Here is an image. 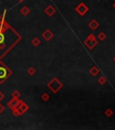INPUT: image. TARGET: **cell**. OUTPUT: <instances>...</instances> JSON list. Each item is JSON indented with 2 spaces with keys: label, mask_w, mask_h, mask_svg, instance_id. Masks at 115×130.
<instances>
[{
  "label": "cell",
  "mask_w": 115,
  "mask_h": 130,
  "mask_svg": "<svg viewBox=\"0 0 115 130\" xmlns=\"http://www.w3.org/2000/svg\"><path fill=\"white\" fill-rule=\"evenodd\" d=\"M12 71L3 62L0 61V84L3 83L12 75Z\"/></svg>",
  "instance_id": "cell-2"
},
{
  "label": "cell",
  "mask_w": 115,
  "mask_h": 130,
  "mask_svg": "<svg viewBox=\"0 0 115 130\" xmlns=\"http://www.w3.org/2000/svg\"><path fill=\"white\" fill-rule=\"evenodd\" d=\"M90 72H91V74L92 75H96L98 73V70H96V68H92L91 70H90Z\"/></svg>",
  "instance_id": "cell-17"
},
{
  "label": "cell",
  "mask_w": 115,
  "mask_h": 130,
  "mask_svg": "<svg viewBox=\"0 0 115 130\" xmlns=\"http://www.w3.org/2000/svg\"><path fill=\"white\" fill-rule=\"evenodd\" d=\"M41 99H42L43 101H49V99H50V95L49 94V93H47V92H44V93L42 95Z\"/></svg>",
  "instance_id": "cell-13"
},
{
  "label": "cell",
  "mask_w": 115,
  "mask_h": 130,
  "mask_svg": "<svg viewBox=\"0 0 115 130\" xmlns=\"http://www.w3.org/2000/svg\"><path fill=\"white\" fill-rule=\"evenodd\" d=\"M5 14H6V9H5L3 15H1L0 16V32H3V33H5L8 29L12 28L7 21L5 20Z\"/></svg>",
  "instance_id": "cell-4"
},
{
  "label": "cell",
  "mask_w": 115,
  "mask_h": 130,
  "mask_svg": "<svg viewBox=\"0 0 115 130\" xmlns=\"http://www.w3.org/2000/svg\"><path fill=\"white\" fill-rule=\"evenodd\" d=\"M17 1H19V2H23V1H24V0H17Z\"/></svg>",
  "instance_id": "cell-20"
},
{
  "label": "cell",
  "mask_w": 115,
  "mask_h": 130,
  "mask_svg": "<svg viewBox=\"0 0 115 130\" xmlns=\"http://www.w3.org/2000/svg\"><path fill=\"white\" fill-rule=\"evenodd\" d=\"M89 26H90V28H92V29H94H94L98 26V23H97L96 21H94H94H92V22L89 24Z\"/></svg>",
  "instance_id": "cell-15"
},
{
  "label": "cell",
  "mask_w": 115,
  "mask_h": 130,
  "mask_svg": "<svg viewBox=\"0 0 115 130\" xmlns=\"http://www.w3.org/2000/svg\"><path fill=\"white\" fill-rule=\"evenodd\" d=\"M20 13H21V15L23 16H29V14L31 13V10H30V8L26 6H23V7L20 9Z\"/></svg>",
  "instance_id": "cell-11"
},
{
  "label": "cell",
  "mask_w": 115,
  "mask_h": 130,
  "mask_svg": "<svg viewBox=\"0 0 115 130\" xmlns=\"http://www.w3.org/2000/svg\"><path fill=\"white\" fill-rule=\"evenodd\" d=\"M5 47H6V44H5V33L0 32V50H4Z\"/></svg>",
  "instance_id": "cell-10"
},
{
  "label": "cell",
  "mask_w": 115,
  "mask_h": 130,
  "mask_svg": "<svg viewBox=\"0 0 115 130\" xmlns=\"http://www.w3.org/2000/svg\"><path fill=\"white\" fill-rule=\"evenodd\" d=\"M27 73L29 74V76H33L36 73V70L34 67H30L27 70Z\"/></svg>",
  "instance_id": "cell-14"
},
{
  "label": "cell",
  "mask_w": 115,
  "mask_h": 130,
  "mask_svg": "<svg viewBox=\"0 0 115 130\" xmlns=\"http://www.w3.org/2000/svg\"><path fill=\"white\" fill-rule=\"evenodd\" d=\"M84 43H85V45L88 48H90V49L94 48L96 44V41L94 40V36L93 35V34H90V35L88 36L87 40L84 42Z\"/></svg>",
  "instance_id": "cell-8"
},
{
  "label": "cell",
  "mask_w": 115,
  "mask_h": 130,
  "mask_svg": "<svg viewBox=\"0 0 115 130\" xmlns=\"http://www.w3.org/2000/svg\"></svg>",
  "instance_id": "cell-21"
},
{
  "label": "cell",
  "mask_w": 115,
  "mask_h": 130,
  "mask_svg": "<svg viewBox=\"0 0 115 130\" xmlns=\"http://www.w3.org/2000/svg\"><path fill=\"white\" fill-rule=\"evenodd\" d=\"M76 11H77V14H79L80 16H84V14L88 11V8H87V6H86L84 3H80V4L76 7Z\"/></svg>",
  "instance_id": "cell-6"
},
{
  "label": "cell",
  "mask_w": 115,
  "mask_h": 130,
  "mask_svg": "<svg viewBox=\"0 0 115 130\" xmlns=\"http://www.w3.org/2000/svg\"><path fill=\"white\" fill-rule=\"evenodd\" d=\"M47 87H48L49 90H50L53 92L54 94H56V93H58V92L63 88V83L58 79V78L54 77V78H52V79L48 82Z\"/></svg>",
  "instance_id": "cell-1"
},
{
  "label": "cell",
  "mask_w": 115,
  "mask_h": 130,
  "mask_svg": "<svg viewBox=\"0 0 115 130\" xmlns=\"http://www.w3.org/2000/svg\"><path fill=\"white\" fill-rule=\"evenodd\" d=\"M28 109H29V106H28L25 102L23 101L19 106L16 107V109H14V110H12V111H13V115H14L15 117H20V116L24 114Z\"/></svg>",
  "instance_id": "cell-3"
},
{
  "label": "cell",
  "mask_w": 115,
  "mask_h": 130,
  "mask_svg": "<svg viewBox=\"0 0 115 130\" xmlns=\"http://www.w3.org/2000/svg\"><path fill=\"white\" fill-rule=\"evenodd\" d=\"M22 102H23V100L19 99V98H13V97H12V99H10L7 102V107L11 110H14V109H16V107L19 106Z\"/></svg>",
  "instance_id": "cell-5"
},
{
  "label": "cell",
  "mask_w": 115,
  "mask_h": 130,
  "mask_svg": "<svg viewBox=\"0 0 115 130\" xmlns=\"http://www.w3.org/2000/svg\"><path fill=\"white\" fill-rule=\"evenodd\" d=\"M31 43L33 45V46H35V47H37V46H39L41 43H42V41H41V39L39 38V37H33L32 39H31Z\"/></svg>",
  "instance_id": "cell-12"
},
{
  "label": "cell",
  "mask_w": 115,
  "mask_h": 130,
  "mask_svg": "<svg viewBox=\"0 0 115 130\" xmlns=\"http://www.w3.org/2000/svg\"><path fill=\"white\" fill-rule=\"evenodd\" d=\"M42 36L43 37V39L47 41V42H50V40H52V38L54 37L53 32H51L50 29H46L45 31L42 34Z\"/></svg>",
  "instance_id": "cell-7"
},
{
  "label": "cell",
  "mask_w": 115,
  "mask_h": 130,
  "mask_svg": "<svg viewBox=\"0 0 115 130\" xmlns=\"http://www.w3.org/2000/svg\"><path fill=\"white\" fill-rule=\"evenodd\" d=\"M4 99H5V94L2 92V91L0 90V102H1Z\"/></svg>",
  "instance_id": "cell-18"
},
{
  "label": "cell",
  "mask_w": 115,
  "mask_h": 130,
  "mask_svg": "<svg viewBox=\"0 0 115 130\" xmlns=\"http://www.w3.org/2000/svg\"><path fill=\"white\" fill-rule=\"evenodd\" d=\"M12 97L13 98H20L21 97V93L19 90H14L12 93Z\"/></svg>",
  "instance_id": "cell-16"
},
{
  "label": "cell",
  "mask_w": 115,
  "mask_h": 130,
  "mask_svg": "<svg viewBox=\"0 0 115 130\" xmlns=\"http://www.w3.org/2000/svg\"><path fill=\"white\" fill-rule=\"evenodd\" d=\"M4 111H5V107L0 103V114H2Z\"/></svg>",
  "instance_id": "cell-19"
},
{
  "label": "cell",
  "mask_w": 115,
  "mask_h": 130,
  "mask_svg": "<svg viewBox=\"0 0 115 130\" xmlns=\"http://www.w3.org/2000/svg\"><path fill=\"white\" fill-rule=\"evenodd\" d=\"M56 11H57L56 8H55V6H52V5H49V6L44 9V13H45L48 16H50V17L53 16L54 15H55V13H56Z\"/></svg>",
  "instance_id": "cell-9"
}]
</instances>
